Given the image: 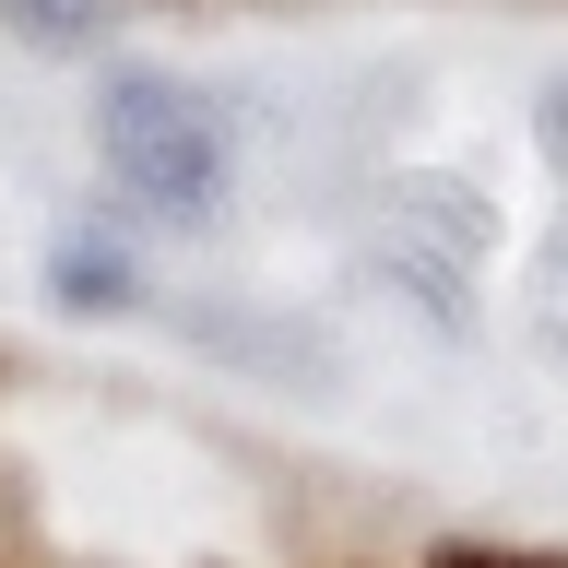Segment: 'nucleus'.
Returning a JSON list of instances; mask_svg holds the SVG:
<instances>
[{"label":"nucleus","mask_w":568,"mask_h":568,"mask_svg":"<svg viewBox=\"0 0 568 568\" xmlns=\"http://www.w3.org/2000/svg\"><path fill=\"white\" fill-rule=\"evenodd\" d=\"M95 154H106V178H119L131 202L178 213V225H202L213 190H225V131H213L178 83H154V71H119L95 95Z\"/></svg>","instance_id":"f257e3e1"},{"label":"nucleus","mask_w":568,"mask_h":568,"mask_svg":"<svg viewBox=\"0 0 568 568\" xmlns=\"http://www.w3.org/2000/svg\"><path fill=\"white\" fill-rule=\"evenodd\" d=\"M48 273H60V308H131V261L119 248H60Z\"/></svg>","instance_id":"f03ea898"},{"label":"nucleus","mask_w":568,"mask_h":568,"mask_svg":"<svg viewBox=\"0 0 568 568\" xmlns=\"http://www.w3.org/2000/svg\"><path fill=\"white\" fill-rule=\"evenodd\" d=\"M0 24L36 36V48H83V36L106 24V0H0Z\"/></svg>","instance_id":"7ed1b4c3"},{"label":"nucleus","mask_w":568,"mask_h":568,"mask_svg":"<svg viewBox=\"0 0 568 568\" xmlns=\"http://www.w3.org/2000/svg\"><path fill=\"white\" fill-rule=\"evenodd\" d=\"M545 131H557V154H568V95H557V106H545Z\"/></svg>","instance_id":"20e7f679"}]
</instances>
